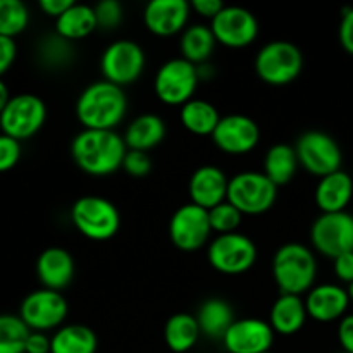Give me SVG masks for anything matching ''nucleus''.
Segmentation results:
<instances>
[{"instance_id": "obj_1", "label": "nucleus", "mask_w": 353, "mask_h": 353, "mask_svg": "<svg viewBox=\"0 0 353 353\" xmlns=\"http://www.w3.org/2000/svg\"><path fill=\"white\" fill-rule=\"evenodd\" d=\"M128 147L116 131L83 130L71 143L76 165L86 174L107 176L123 168Z\"/></svg>"}, {"instance_id": "obj_2", "label": "nucleus", "mask_w": 353, "mask_h": 353, "mask_svg": "<svg viewBox=\"0 0 353 353\" xmlns=\"http://www.w3.org/2000/svg\"><path fill=\"white\" fill-rule=\"evenodd\" d=\"M126 110L124 90L105 79L86 86L76 102V116L83 124V130L114 131L124 119Z\"/></svg>"}, {"instance_id": "obj_3", "label": "nucleus", "mask_w": 353, "mask_h": 353, "mask_svg": "<svg viewBox=\"0 0 353 353\" xmlns=\"http://www.w3.org/2000/svg\"><path fill=\"white\" fill-rule=\"evenodd\" d=\"M272 276L281 295L309 293L317 276V262L312 250L302 243H286L272 259Z\"/></svg>"}, {"instance_id": "obj_4", "label": "nucleus", "mask_w": 353, "mask_h": 353, "mask_svg": "<svg viewBox=\"0 0 353 353\" xmlns=\"http://www.w3.org/2000/svg\"><path fill=\"white\" fill-rule=\"evenodd\" d=\"M76 230L92 241H107L116 236L121 228V214L110 200L103 196H81L71 209Z\"/></svg>"}, {"instance_id": "obj_5", "label": "nucleus", "mask_w": 353, "mask_h": 353, "mask_svg": "<svg viewBox=\"0 0 353 353\" xmlns=\"http://www.w3.org/2000/svg\"><path fill=\"white\" fill-rule=\"evenodd\" d=\"M302 69V50L292 41H271L264 45L255 57V72L262 81L272 86H285L295 81Z\"/></svg>"}, {"instance_id": "obj_6", "label": "nucleus", "mask_w": 353, "mask_h": 353, "mask_svg": "<svg viewBox=\"0 0 353 353\" xmlns=\"http://www.w3.org/2000/svg\"><path fill=\"white\" fill-rule=\"evenodd\" d=\"M278 186L264 172L245 171L233 176L228 186V202L241 214L259 216L274 205Z\"/></svg>"}, {"instance_id": "obj_7", "label": "nucleus", "mask_w": 353, "mask_h": 353, "mask_svg": "<svg viewBox=\"0 0 353 353\" xmlns=\"http://www.w3.org/2000/svg\"><path fill=\"white\" fill-rule=\"evenodd\" d=\"M47 119V107L40 97L33 93H19L10 99L0 114V130L17 141L34 137Z\"/></svg>"}, {"instance_id": "obj_8", "label": "nucleus", "mask_w": 353, "mask_h": 353, "mask_svg": "<svg viewBox=\"0 0 353 353\" xmlns=\"http://www.w3.org/2000/svg\"><path fill=\"white\" fill-rule=\"evenodd\" d=\"M196 65L186 59H171L159 68L155 74L154 90L157 99L165 105H185L193 99L199 86Z\"/></svg>"}, {"instance_id": "obj_9", "label": "nucleus", "mask_w": 353, "mask_h": 353, "mask_svg": "<svg viewBox=\"0 0 353 353\" xmlns=\"http://www.w3.org/2000/svg\"><path fill=\"white\" fill-rule=\"evenodd\" d=\"M210 265L223 274H243L257 261V247L241 233L219 234L207 252Z\"/></svg>"}, {"instance_id": "obj_10", "label": "nucleus", "mask_w": 353, "mask_h": 353, "mask_svg": "<svg viewBox=\"0 0 353 353\" xmlns=\"http://www.w3.org/2000/svg\"><path fill=\"white\" fill-rule=\"evenodd\" d=\"M100 69L105 81L126 86L137 81L145 69V52L137 41L117 40L103 50Z\"/></svg>"}, {"instance_id": "obj_11", "label": "nucleus", "mask_w": 353, "mask_h": 353, "mask_svg": "<svg viewBox=\"0 0 353 353\" xmlns=\"http://www.w3.org/2000/svg\"><path fill=\"white\" fill-rule=\"evenodd\" d=\"M299 162L314 176L324 178L340 171L343 154L333 137L323 131H307L295 147Z\"/></svg>"}, {"instance_id": "obj_12", "label": "nucleus", "mask_w": 353, "mask_h": 353, "mask_svg": "<svg viewBox=\"0 0 353 353\" xmlns=\"http://www.w3.org/2000/svg\"><path fill=\"white\" fill-rule=\"evenodd\" d=\"M69 312L68 300L61 292L54 290H37L23 300L19 317L31 331L57 330L65 321Z\"/></svg>"}, {"instance_id": "obj_13", "label": "nucleus", "mask_w": 353, "mask_h": 353, "mask_svg": "<svg viewBox=\"0 0 353 353\" xmlns=\"http://www.w3.org/2000/svg\"><path fill=\"white\" fill-rule=\"evenodd\" d=\"M310 240L319 254L331 259L353 252V216L347 210L321 214L312 224Z\"/></svg>"}, {"instance_id": "obj_14", "label": "nucleus", "mask_w": 353, "mask_h": 353, "mask_svg": "<svg viewBox=\"0 0 353 353\" xmlns=\"http://www.w3.org/2000/svg\"><path fill=\"white\" fill-rule=\"evenodd\" d=\"M212 228L209 221V210L186 203L179 207L169 223V236L172 245L181 252H196L207 243Z\"/></svg>"}, {"instance_id": "obj_15", "label": "nucleus", "mask_w": 353, "mask_h": 353, "mask_svg": "<svg viewBox=\"0 0 353 353\" xmlns=\"http://www.w3.org/2000/svg\"><path fill=\"white\" fill-rule=\"evenodd\" d=\"M216 41L230 48H243L255 41L259 34V21L248 9L238 6H224V9L210 21Z\"/></svg>"}, {"instance_id": "obj_16", "label": "nucleus", "mask_w": 353, "mask_h": 353, "mask_svg": "<svg viewBox=\"0 0 353 353\" xmlns=\"http://www.w3.org/2000/svg\"><path fill=\"white\" fill-rule=\"evenodd\" d=\"M212 141L219 150L230 155H245L254 150L261 141V128L243 114H231L221 117Z\"/></svg>"}, {"instance_id": "obj_17", "label": "nucleus", "mask_w": 353, "mask_h": 353, "mask_svg": "<svg viewBox=\"0 0 353 353\" xmlns=\"http://www.w3.org/2000/svg\"><path fill=\"white\" fill-rule=\"evenodd\" d=\"M274 330L265 321L236 319L223 338V345L230 353H264L271 352L274 343Z\"/></svg>"}, {"instance_id": "obj_18", "label": "nucleus", "mask_w": 353, "mask_h": 353, "mask_svg": "<svg viewBox=\"0 0 353 353\" xmlns=\"http://www.w3.org/2000/svg\"><path fill=\"white\" fill-rule=\"evenodd\" d=\"M192 3L186 0H152L143 10V23L157 37H172L185 31Z\"/></svg>"}, {"instance_id": "obj_19", "label": "nucleus", "mask_w": 353, "mask_h": 353, "mask_svg": "<svg viewBox=\"0 0 353 353\" xmlns=\"http://www.w3.org/2000/svg\"><path fill=\"white\" fill-rule=\"evenodd\" d=\"M305 307L309 317H312L317 323H334L347 316L350 296L347 290L341 288L340 285L326 283V285L314 286L307 293Z\"/></svg>"}, {"instance_id": "obj_20", "label": "nucleus", "mask_w": 353, "mask_h": 353, "mask_svg": "<svg viewBox=\"0 0 353 353\" xmlns=\"http://www.w3.org/2000/svg\"><path fill=\"white\" fill-rule=\"evenodd\" d=\"M230 179L216 165H202L190 178L188 192L192 203L210 210L228 200Z\"/></svg>"}, {"instance_id": "obj_21", "label": "nucleus", "mask_w": 353, "mask_h": 353, "mask_svg": "<svg viewBox=\"0 0 353 353\" xmlns=\"http://www.w3.org/2000/svg\"><path fill=\"white\" fill-rule=\"evenodd\" d=\"M37 274L43 288L61 292L71 285L74 278V261L68 250L50 247L40 254L37 261Z\"/></svg>"}, {"instance_id": "obj_22", "label": "nucleus", "mask_w": 353, "mask_h": 353, "mask_svg": "<svg viewBox=\"0 0 353 353\" xmlns=\"http://www.w3.org/2000/svg\"><path fill=\"white\" fill-rule=\"evenodd\" d=\"M353 196V179L348 172L336 171L319 179L316 186V203L323 214L345 212Z\"/></svg>"}, {"instance_id": "obj_23", "label": "nucleus", "mask_w": 353, "mask_h": 353, "mask_svg": "<svg viewBox=\"0 0 353 353\" xmlns=\"http://www.w3.org/2000/svg\"><path fill=\"white\" fill-rule=\"evenodd\" d=\"M309 317L305 307V300L299 295H281L274 302L269 316V324L274 330V333L283 336H292L296 334Z\"/></svg>"}, {"instance_id": "obj_24", "label": "nucleus", "mask_w": 353, "mask_h": 353, "mask_svg": "<svg viewBox=\"0 0 353 353\" xmlns=\"http://www.w3.org/2000/svg\"><path fill=\"white\" fill-rule=\"evenodd\" d=\"M165 137V123L155 114H141L131 121L124 133V143L130 150L148 152Z\"/></svg>"}, {"instance_id": "obj_25", "label": "nucleus", "mask_w": 353, "mask_h": 353, "mask_svg": "<svg viewBox=\"0 0 353 353\" xmlns=\"http://www.w3.org/2000/svg\"><path fill=\"white\" fill-rule=\"evenodd\" d=\"M95 9L85 3H72L61 17L55 19V33L69 41L83 40L97 30Z\"/></svg>"}, {"instance_id": "obj_26", "label": "nucleus", "mask_w": 353, "mask_h": 353, "mask_svg": "<svg viewBox=\"0 0 353 353\" xmlns=\"http://www.w3.org/2000/svg\"><path fill=\"white\" fill-rule=\"evenodd\" d=\"M200 334L202 331H200L196 317L185 312L169 317L164 326L165 345L174 353H186L192 350L199 341Z\"/></svg>"}, {"instance_id": "obj_27", "label": "nucleus", "mask_w": 353, "mask_h": 353, "mask_svg": "<svg viewBox=\"0 0 353 353\" xmlns=\"http://www.w3.org/2000/svg\"><path fill=\"white\" fill-rule=\"evenodd\" d=\"M200 331L212 340H223L226 331L234 323V312L228 302L221 299H210L202 303L196 314Z\"/></svg>"}, {"instance_id": "obj_28", "label": "nucleus", "mask_w": 353, "mask_h": 353, "mask_svg": "<svg viewBox=\"0 0 353 353\" xmlns=\"http://www.w3.org/2000/svg\"><path fill=\"white\" fill-rule=\"evenodd\" d=\"M52 340V353H97L99 340L92 327L69 324L59 327Z\"/></svg>"}, {"instance_id": "obj_29", "label": "nucleus", "mask_w": 353, "mask_h": 353, "mask_svg": "<svg viewBox=\"0 0 353 353\" xmlns=\"http://www.w3.org/2000/svg\"><path fill=\"white\" fill-rule=\"evenodd\" d=\"M179 119H181V124L185 126V130H188L190 133L196 134V137H205V134L212 137L217 124H219L221 116L219 110L210 102H205V100L200 99H192L181 107Z\"/></svg>"}, {"instance_id": "obj_30", "label": "nucleus", "mask_w": 353, "mask_h": 353, "mask_svg": "<svg viewBox=\"0 0 353 353\" xmlns=\"http://www.w3.org/2000/svg\"><path fill=\"white\" fill-rule=\"evenodd\" d=\"M299 164V155L295 148L285 143L272 145L264 159V174L276 186L288 185L295 176Z\"/></svg>"}, {"instance_id": "obj_31", "label": "nucleus", "mask_w": 353, "mask_h": 353, "mask_svg": "<svg viewBox=\"0 0 353 353\" xmlns=\"http://www.w3.org/2000/svg\"><path fill=\"white\" fill-rule=\"evenodd\" d=\"M216 37H214L210 26L205 24H193L188 26L181 34V54L192 64L200 65L209 62L216 47Z\"/></svg>"}, {"instance_id": "obj_32", "label": "nucleus", "mask_w": 353, "mask_h": 353, "mask_svg": "<svg viewBox=\"0 0 353 353\" xmlns=\"http://www.w3.org/2000/svg\"><path fill=\"white\" fill-rule=\"evenodd\" d=\"M30 333L19 316L0 314V353H24Z\"/></svg>"}, {"instance_id": "obj_33", "label": "nucleus", "mask_w": 353, "mask_h": 353, "mask_svg": "<svg viewBox=\"0 0 353 353\" xmlns=\"http://www.w3.org/2000/svg\"><path fill=\"white\" fill-rule=\"evenodd\" d=\"M30 24V10L21 0H0V37L14 38Z\"/></svg>"}, {"instance_id": "obj_34", "label": "nucleus", "mask_w": 353, "mask_h": 353, "mask_svg": "<svg viewBox=\"0 0 353 353\" xmlns=\"http://www.w3.org/2000/svg\"><path fill=\"white\" fill-rule=\"evenodd\" d=\"M41 62L48 68L61 69L64 65H69V62L74 57V48H72V41L65 40V38L59 37L57 33L45 37L41 40L40 48H38Z\"/></svg>"}, {"instance_id": "obj_35", "label": "nucleus", "mask_w": 353, "mask_h": 353, "mask_svg": "<svg viewBox=\"0 0 353 353\" xmlns=\"http://www.w3.org/2000/svg\"><path fill=\"white\" fill-rule=\"evenodd\" d=\"M241 217H243V214L236 207L231 205L228 200L209 210L210 228H212V231H216L219 234L236 233L238 226L241 223Z\"/></svg>"}, {"instance_id": "obj_36", "label": "nucleus", "mask_w": 353, "mask_h": 353, "mask_svg": "<svg viewBox=\"0 0 353 353\" xmlns=\"http://www.w3.org/2000/svg\"><path fill=\"white\" fill-rule=\"evenodd\" d=\"M97 26L102 30H114L123 21V6L117 0H102L95 7Z\"/></svg>"}, {"instance_id": "obj_37", "label": "nucleus", "mask_w": 353, "mask_h": 353, "mask_svg": "<svg viewBox=\"0 0 353 353\" xmlns=\"http://www.w3.org/2000/svg\"><path fill=\"white\" fill-rule=\"evenodd\" d=\"M123 169L133 178H143L152 171V159L147 152L128 150L124 157Z\"/></svg>"}, {"instance_id": "obj_38", "label": "nucleus", "mask_w": 353, "mask_h": 353, "mask_svg": "<svg viewBox=\"0 0 353 353\" xmlns=\"http://www.w3.org/2000/svg\"><path fill=\"white\" fill-rule=\"evenodd\" d=\"M21 159V141L0 133V172L16 168Z\"/></svg>"}, {"instance_id": "obj_39", "label": "nucleus", "mask_w": 353, "mask_h": 353, "mask_svg": "<svg viewBox=\"0 0 353 353\" xmlns=\"http://www.w3.org/2000/svg\"><path fill=\"white\" fill-rule=\"evenodd\" d=\"M340 43L348 54L353 55V7H347L341 14L340 23Z\"/></svg>"}, {"instance_id": "obj_40", "label": "nucleus", "mask_w": 353, "mask_h": 353, "mask_svg": "<svg viewBox=\"0 0 353 353\" xmlns=\"http://www.w3.org/2000/svg\"><path fill=\"white\" fill-rule=\"evenodd\" d=\"M17 55V47L14 38L0 37V78L6 74L10 69V65L14 64Z\"/></svg>"}, {"instance_id": "obj_41", "label": "nucleus", "mask_w": 353, "mask_h": 353, "mask_svg": "<svg viewBox=\"0 0 353 353\" xmlns=\"http://www.w3.org/2000/svg\"><path fill=\"white\" fill-rule=\"evenodd\" d=\"M334 261V274L340 281L350 285L353 283V252L340 255V257L333 259Z\"/></svg>"}, {"instance_id": "obj_42", "label": "nucleus", "mask_w": 353, "mask_h": 353, "mask_svg": "<svg viewBox=\"0 0 353 353\" xmlns=\"http://www.w3.org/2000/svg\"><path fill=\"white\" fill-rule=\"evenodd\" d=\"M338 341L345 353H353V314H347L338 324Z\"/></svg>"}, {"instance_id": "obj_43", "label": "nucleus", "mask_w": 353, "mask_h": 353, "mask_svg": "<svg viewBox=\"0 0 353 353\" xmlns=\"http://www.w3.org/2000/svg\"><path fill=\"white\" fill-rule=\"evenodd\" d=\"M24 353H52V340L45 333L31 331L26 340Z\"/></svg>"}, {"instance_id": "obj_44", "label": "nucleus", "mask_w": 353, "mask_h": 353, "mask_svg": "<svg viewBox=\"0 0 353 353\" xmlns=\"http://www.w3.org/2000/svg\"><path fill=\"white\" fill-rule=\"evenodd\" d=\"M192 9L195 10L199 16L207 17V19L212 21L221 10L224 9V3L221 0H193Z\"/></svg>"}, {"instance_id": "obj_45", "label": "nucleus", "mask_w": 353, "mask_h": 353, "mask_svg": "<svg viewBox=\"0 0 353 353\" xmlns=\"http://www.w3.org/2000/svg\"><path fill=\"white\" fill-rule=\"evenodd\" d=\"M72 0H40V9L50 17H61L69 7L72 6Z\"/></svg>"}, {"instance_id": "obj_46", "label": "nucleus", "mask_w": 353, "mask_h": 353, "mask_svg": "<svg viewBox=\"0 0 353 353\" xmlns=\"http://www.w3.org/2000/svg\"><path fill=\"white\" fill-rule=\"evenodd\" d=\"M10 93H9V88H7L6 83L2 81V78H0V114L3 112V109L7 107V103L10 102Z\"/></svg>"}, {"instance_id": "obj_47", "label": "nucleus", "mask_w": 353, "mask_h": 353, "mask_svg": "<svg viewBox=\"0 0 353 353\" xmlns=\"http://www.w3.org/2000/svg\"><path fill=\"white\" fill-rule=\"evenodd\" d=\"M347 292H348V296H350V302H353V283H350V285H348Z\"/></svg>"}, {"instance_id": "obj_48", "label": "nucleus", "mask_w": 353, "mask_h": 353, "mask_svg": "<svg viewBox=\"0 0 353 353\" xmlns=\"http://www.w3.org/2000/svg\"><path fill=\"white\" fill-rule=\"evenodd\" d=\"M264 353H272V352H264Z\"/></svg>"}]
</instances>
